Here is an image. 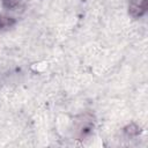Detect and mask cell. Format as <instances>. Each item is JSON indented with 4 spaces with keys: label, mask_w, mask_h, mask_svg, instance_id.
Listing matches in <instances>:
<instances>
[{
    "label": "cell",
    "mask_w": 148,
    "mask_h": 148,
    "mask_svg": "<svg viewBox=\"0 0 148 148\" xmlns=\"http://www.w3.org/2000/svg\"><path fill=\"white\" fill-rule=\"evenodd\" d=\"M146 8H147V1L142 0V2H139V3H134L133 2L130 6V12L134 16H140L146 12Z\"/></svg>",
    "instance_id": "cell-1"
}]
</instances>
